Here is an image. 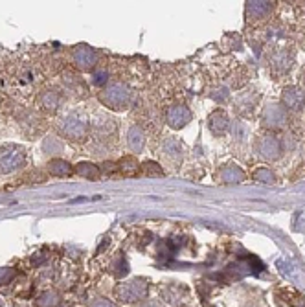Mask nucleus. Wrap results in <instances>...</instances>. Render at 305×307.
<instances>
[{
	"label": "nucleus",
	"mask_w": 305,
	"mask_h": 307,
	"mask_svg": "<svg viewBox=\"0 0 305 307\" xmlns=\"http://www.w3.org/2000/svg\"><path fill=\"white\" fill-rule=\"evenodd\" d=\"M189 120V113L188 109H184V107H175V109H171V113H169V123L173 125V127H182V125H186Z\"/></svg>",
	"instance_id": "20e7f679"
},
{
	"label": "nucleus",
	"mask_w": 305,
	"mask_h": 307,
	"mask_svg": "<svg viewBox=\"0 0 305 307\" xmlns=\"http://www.w3.org/2000/svg\"><path fill=\"white\" fill-rule=\"evenodd\" d=\"M96 55L92 50H89L87 46H81L75 50V61H77V65H81L83 68H89L92 63H94Z\"/></svg>",
	"instance_id": "39448f33"
},
{
	"label": "nucleus",
	"mask_w": 305,
	"mask_h": 307,
	"mask_svg": "<svg viewBox=\"0 0 305 307\" xmlns=\"http://www.w3.org/2000/svg\"><path fill=\"white\" fill-rule=\"evenodd\" d=\"M50 173L57 177H68L72 173V168L65 160H52L50 162Z\"/></svg>",
	"instance_id": "0eeeda50"
},
{
	"label": "nucleus",
	"mask_w": 305,
	"mask_h": 307,
	"mask_svg": "<svg viewBox=\"0 0 305 307\" xmlns=\"http://www.w3.org/2000/svg\"><path fill=\"white\" fill-rule=\"evenodd\" d=\"M258 177H261V180H263V182H272V173H268L267 170H259L258 171Z\"/></svg>",
	"instance_id": "9d476101"
},
{
	"label": "nucleus",
	"mask_w": 305,
	"mask_h": 307,
	"mask_svg": "<svg viewBox=\"0 0 305 307\" xmlns=\"http://www.w3.org/2000/svg\"><path fill=\"white\" fill-rule=\"evenodd\" d=\"M24 164V149L19 146L0 147V173H11Z\"/></svg>",
	"instance_id": "f257e3e1"
},
{
	"label": "nucleus",
	"mask_w": 305,
	"mask_h": 307,
	"mask_svg": "<svg viewBox=\"0 0 305 307\" xmlns=\"http://www.w3.org/2000/svg\"><path fill=\"white\" fill-rule=\"evenodd\" d=\"M303 94H300L298 90L291 89V90H287L285 96H283V101H285L289 107H292V109H298L301 103H303Z\"/></svg>",
	"instance_id": "6e6552de"
},
{
	"label": "nucleus",
	"mask_w": 305,
	"mask_h": 307,
	"mask_svg": "<svg viewBox=\"0 0 305 307\" xmlns=\"http://www.w3.org/2000/svg\"><path fill=\"white\" fill-rule=\"evenodd\" d=\"M63 132L66 134V138H72V140L83 138L87 134V123L77 118H68L63 123Z\"/></svg>",
	"instance_id": "7ed1b4c3"
},
{
	"label": "nucleus",
	"mask_w": 305,
	"mask_h": 307,
	"mask_svg": "<svg viewBox=\"0 0 305 307\" xmlns=\"http://www.w3.org/2000/svg\"><path fill=\"white\" fill-rule=\"evenodd\" d=\"M105 103L114 107V109H125L127 99H129V92L123 89L122 85H114L107 90V96H101Z\"/></svg>",
	"instance_id": "f03ea898"
},
{
	"label": "nucleus",
	"mask_w": 305,
	"mask_h": 307,
	"mask_svg": "<svg viewBox=\"0 0 305 307\" xmlns=\"http://www.w3.org/2000/svg\"><path fill=\"white\" fill-rule=\"evenodd\" d=\"M59 101H61V98H59L57 92H46V94L41 98L42 107L48 110H56L57 107H59Z\"/></svg>",
	"instance_id": "1a4fd4ad"
},
{
	"label": "nucleus",
	"mask_w": 305,
	"mask_h": 307,
	"mask_svg": "<svg viewBox=\"0 0 305 307\" xmlns=\"http://www.w3.org/2000/svg\"><path fill=\"white\" fill-rule=\"evenodd\" d=\"M75 171H77V175L85 177V179H90V180H96L99 177V170L94 164H89V162H81V164H77Z\"/></svg>",
	"instance_id": "423d86ee"
}]
</instances>
